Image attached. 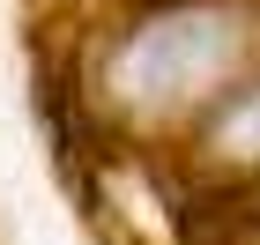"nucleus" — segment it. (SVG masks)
I'll return each mask as SVG.
<instances>
[{"instance_id":"nucleus-1","label":"nucleus","mask_w":260,"mask_h":245,"mask_svg":"<svg viewBox=\"0 0 260 245\" xmlns=\"http://www.w3.org/2000/svg\"><path fill=\"white\" fill-rule=\"evenodd\" d=\"M260 67V0H149L112 22L89 67V112L126 149L186 142Z\"/></svg>"},{"instance_id":"nucleus-2","label":"nucleus","mask_w":260,"mask_h":245,"mask_svg":"<svg viewBox=\"0 0 260 245\" xmlns=\"http://www.w3.org/2000/svg\"><path fill=\"white\" fill-rule=\"evenodd\" d=\"M223 245H260V186L238 193V216H231V238Z\"/></svg>"}]
</instances>
